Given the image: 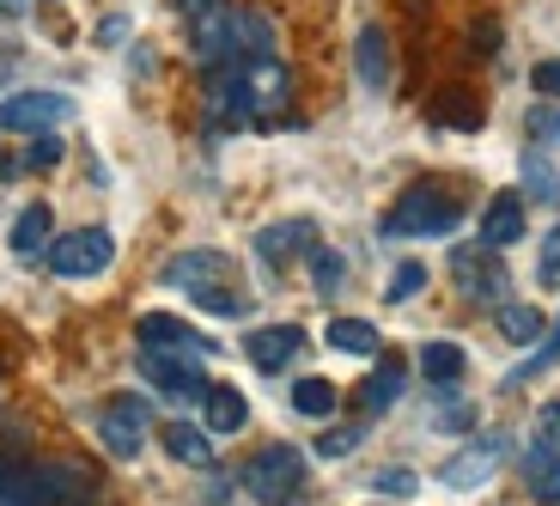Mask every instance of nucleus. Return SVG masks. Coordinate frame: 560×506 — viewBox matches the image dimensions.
<instances>
[{"label":"nucleus","mask_w":560,"mask_h":506,"mask_svg":"<svg viewBox=\"0 0 560 506\" xmlns=\"http://www.w3.org/2000/svg\"><path fill=\"white\" fill-rule=\"evenodd\" d=\"M463 226V202L439 183H415L390 214H384V239H445Z\"/></svg>","instance_id":"nucleus-1"},{"label":"nucleus","mask_w":560,"mask_h":506,"mask_svg":"<svg viewBox=\"0 0 560 506\" xmlns=\"http://www.w3.org/2000/svg\"><path fill=\"white\" fill-rule=\"evenodd\" d=\"M299 488H305V451L299 446H262L244 464V494L262 506H299Z\"/></svg>","instance_id":"nucleus-2"},{"label":"nucleus","mask_w":560,"mask_h":506,"mask_svg":"<svg viewBox=\"0 0 560 506\" xmlns=\"http://www.w3.org/2000/svg\"><path fill=\"white\" fill-rule=\"evenodd\" d=\"M451 281L469 306H505L512 294V275H505V256L488 251V244H457L451 251Z\"/></svg>","instance_id":"nucleus-3"},{"label":"nucleus","mask_w":560,"mask_h":506,"mask_svg":"<svg viewBox=\"0 0 560 506\" xmlns=\"http://www.w3.org/2000/svg\"><path fill=\"white\" fill-rule=\"evenodd\" d=\"M110 263H116V239L104 226H80L68 239H49V268H56L61 281H92Z\"/></svg>","instance_id":"nucleus-4"},{"label":"nucleus","mask_w":560,"mask_h":506,"mask_svg":"<svg viewBox=\"0 0 560 506\" xmlns=\"http://www.w3.org/2000/svg\"><path fill=\"white\" fill-rule=\"evenodd\" d=\"M140 379L159 396H171V403H201L213 391L196 354H165V348H140Z\"/></svg>","instance_id":"nucleus-5"},{"label":"nucleus","mask_w":560,"mask_h":506,"mask_svg":"<svg viewBox=\"0 0 560 506\" xmlns=\"http://www.w3.org/2000/svg\"><path fill=\"white\" fill-rule=\"evenodd\" d=\"M147 434H153V409H147V396H116V403L98 409V439H104V451H110L116 464L140 458Z\"/></svg>","instance_id":"nucleus-6"},{"label":"nucleus","mask_w":560,"mask_h":506,"mask_svg":"<svg viewBox=\"0 0 560 506\" xmlns=\"http://www.w3.org/2000/svg\"><path fill=\"white\" fill-rule=\"evenodd\" d=\"M232 7H238V0H183L189 43H196V61H201V68H220V61H232Z\"/></svg>","instance_id":"nucleus-7"},{"label":"nucleus","mask_w":560,"mask_h":506,"mask_svg":"<svg viewBox=\"0 0 560 506\" xmlns=\"http://www.w3.org/2000/svg\"><path fill=\"white\" fill-rule=\"evenodd\" d=\"M68 116L73 99H61V92H13V99H0V135H49Z\"/></svg>","instance_id":"nucleus-8"},{"label":"nucleus","mask_w":560,"mask_h":506,"mask_svg":"<svg viewBox=\"0 0 560 506\" xmlns=\"http://www.w3.org/2000/svg\"><path fill=\"white\" fill-rule=\"evenodd\" d=\"M505 458H512V439H505V434H481V439H469L457 458L439 464V482H445V488H481Z\"/></svg>","instance_id":"nucleus-9"},{"label":"nucleus","mask_w":560,"mask_h":506,"mask_svg":"<svg viewBox=\"0 0 560 506\" xmlns=\"http://www.w3.org/2000/svg\"><path fill=\"white\" fill-rule=\"evenodd\" d=\"M135 336H140V348H165V354H196V360H208L220 342H208L201 330H189L183 318H171V311H147L135 324Z\"/></svg>","instance_id":"nucleus-10"},{"label":"nucleus","mask_w":560,"mask_h":506,"mask_svg":"<svg viewBox=\"0 0 560 506\" xmlns=\"http://www.w3.org/2000/svg\"><path fill=\"white\" fill-rule=\"evenodd\" d=\"M299 251H317V232H311V220H280V226H262L256 232V263L268 268V275H280V268L293 263Z\"/></svg>","instance_id":"nucleus-11"},{"label":"nucleus","mask_w":560,"mask_h":506,"mask_svg":"<svg viewBox=\"0 0 560 506\" xmlns=\"http://www.w3.org/2000/svg\"><path fill=\"white\" fill-rule=\"evenodd\" d=\"M299 348H305V330L299 324H262V330H250V342H244V354H250L256 372H287Z\"/></svg>","instance_id":"nucleus-12"},{"label":"nucleus","mask_w":560,"mask_h":506,"mask_svg":"<svg viewBox=\"0 0 560 506\" xmlns=\"http://www.w3.org/2000/svg\"><path fill=\"white\" fill-rule=\"evenodd\" d=\"M524 239V196L518 189H505V196H493L488 208H481V239L476 244H488V251H512V244Z\"/></svg>","instance_id":"nucleus-13"},{"label":"nucleus","mask_w":560,"mask_h":506,"mask_svg":"<svg viewBox=\"0 0 560 506\" xmlns=\"http://www.w3.org/2000/svg\"><path fill=\"white\" fill-rule=\"evenodd\" d=\"M225 275H232V256H220V251H183L165 263L171 287H220Z\"/></svg>","instance_id":"nucleus-14"},{"label":"nucleus","mask_w":560,"mask_h":506,"mask_svg":"<svg viewBox=\"0 0 560 506\" xmlns=\"http://www.w3.org/2000/svg\"><path fill=\"white\" fill-rule=\"evenodd\" d=\"M524 482H530L536 501L560 506V446L555 439H536V446L524 451Z\"/></svg>","instance_id":"nucleus-15"},{"label":"nucleus","mask_w":560,"mask_h":506,"mask_svg":"<svg viewBox=\"0 0 560 506\" xmlns=\"http://www.w3.org/2000/svg\"><path fill=\"white\" fill-rule=\"evenodd\" d=\"M201 415H208V434H238V427L250 422V403H244V391H232V384H213V391L201 396Z\"/></svg>","instance_id":"nucleus-16"},{"label":"nucleus","mask_w":560,"mask_h":506,"mask_svg":"<svg viewBox=\"0 0 560 506\" xmlns=\"http://www.w3.org/2000/svg\"><path fill=\"white\" fill-rule=\"evenodd\" d=\"M493 324H500V336L512 342V348H530V342L548 336L542 311H536V306H512V299H505V306H493Z\"/></svg>","instance_id":"nucleus-17"},{"label":"nucleus","mask_w":560,"mask_h":506,"mask_svg":"<svg viewBox=\"0 0 560 506\" xmlns=\"http://www.w3.org/2000/svg\"><path fill=\"white\" fill-rule=\"evenodd\" d=\"M353 61H360V80L372 85V92H384V85H390V49H384V31H378V25L360 31V49H353Z\"/></svg>","instance_id":"nucleus-18"},{"label":"nucleus","mask_w":560,"mask_h":506,"mask_svg":"<svg viewBox=\"0 0 560 506\" xmlns=\"http://www.w3.org/2000/svg\"><path fill=\"white\" fill-rule=\"evenodd\" d=\"M165 451L177 458V464H196V470L213 464V439L201 434L196 422H171V427H165Z\"/></svg>","instance_id":"nucleus-19"},{"label":"nucleus","mask_w":560,"mask_h":506,"mask_svg":"<svg viewBox=\"0 0 560 506\" xmlns=\"http://www.w3.org/2000/svg\"><path fill=\"white\" fill-rule=\"evenodd\" d=\"M402 379H408V366L396 360V354H390V360H378V372L360 384V391H365V409H372V415H384V409L402 396Z\"/></svg>","instance_id":"nucleus-20"},{"label":"nucleus","mask_w":560,"mask_h":506,"mask_svg":"<svg viewBox=\"0 0 560 506\" xmlns=\"http://www.w3.org/2000/svg\"><path fill=\"white\" fill-rule=\"evenodd\" d=\"M49 232H56V220H49V208H43V202H31V208L13 220V251H19V256H37V251H49Z\"/></svg>","instance_id":"nucleus-21"},{"label":"nucleus","mask_w":560,"mask_h":506,"mask_svg":"<svg viewBox=\"0 0 560 506\" xmlns=\"http://www.w3.org/2000/svg\"><path fill=\"white\" fill-rule=\"evenodd\" d=\"M329 348L336 354H378V330L365 324V318H329Z\"/></svg>","instance_id":"nucleus-22"},{"label":"nucleus","mask_w":560,"mask_h":506,"mask_svg":"<svg viewBox=\"0 0 560 506\" xmlns=\"http://www.w3.org/2000/svg\"><path fill=\"white\" fill-rule=\"evenodd\" d=\"M463 366H469V360H463L457 342H427V348H420V372H427L433 384H457Z\"/></svg>","instance_id":"nucleus-23"},{"label":"nucleus","mask_w":560,"mask_h":506,"mask_svg":"<svg viewBox=\"0 0 560 506\" xmlns=\"http://www.w3.org/2000/svg\"><path fill=\"white\" fill-rule=\"evenodd\" d=\"M524 189H530L536 202H548V208L560 202V177H555V165H548L542 147H524Z\"/></svg>","instance_id":"nucleus-24"},{"label":"nucleus","mask_w":560,"mask_h":506,"mask_svg":"<svg viewBox=\"0 0 560 506\" xmlns=\"http://www.w3.org/2000/svg\"><path fill=\"white\" fill-rule=\"evenodd\" d=\"M293 409L311 415V422H329V415H336V384L329 379H299L293 384Z\"/></svg>","instance_id":"nucleus-25"},{"label":"nucleus","mask_w":560,"mask_h":506,"mask_svg":"<svg viewBox=\"0 0 560 506\" xmlns=\"http://www.w3.org/2000/svg\"><path fill=\"white\" fill-rule=\"evenodd\" d=\"M548 366H560V318H555V330L542 336V348H536L530 360H524V366H518V372H512L505 384H530V379H542Z\"/></svg>","instance_id":"nucleus-26"},{"label":"nucleus","mask_w":560,"mask_h":506,"mask_svg":"<svg viewBox=\"0 0 560 506\" xmlns=\"http://www.w3.org/2000/svg\"><path fill=\"white\" fill-rule=\"evenodd\" d=\"M189 299H196L201 311H213V318H244V311H250V299L232 294V287H189Z\"/></svg>","instance_id":"nucleus-27"},{"label":"nucleus","mask_w":560,"mask_h":506,"mask_svg":"<svg viewBox=\"0 0 560 506\" xmlns=\"http://www.w3.org/2000/svg\"><path fill=\"white\" fill-rule=\"evenodd\" d=\"M341 275H348V263L336 251H311V281H317V294H336Z\"/></svg>","instance_id":"nucleus-28"},{"label":"nucleus","mask_w":560,"mask_h":506,"mask_svg":"<svg viewBox=\"0 0 560 506\" xmlns=\"http://www.w3.org/2000/svg\"><path fill=\"white\" fill-rule=\"evenodd\" d=\"M420 287H427V268H420V263H402V268L390 275V294H384V299H390V306H402V299L420 294Z\"/></svg>","instance_id":"nucleus-29"},{"label":"nucleus","mask_w":560,"mask_h":506,"mask_svg":"<svg viewBox=\"0 0 560 506\" xmlns=\"http://www.w3.org/2000/svg\"><path fill=\"white\" fill-rule=\"evenodd\" d=\"M372 488H378L384 501H408V494L420 488V476H415V470H378V482H372Z\"/></svg>","instance_id":"nucleus-30"},{"label":"nucleus","mask_w":560,"mask_h":506,"mask_svg":"<svg viewBox=\"0 0 560 506\" xmlns=\"http://www.w3.org/2000/svg\"><path fill=\"white\" fill-rule=\"evenodd\" d=\"M536 275H542V287H560V220L548 226V239H542V263H536Z\"/></svg>","instance_id":"nucleus-31"},{"label":"nucleus","mask_w":560,"mask_h":506,"mask_svg":"<svg viewBox=\"0 0 560 506\" xmlns=\"http://www.w3.org/2000/svg\"><path fill=\"white\" fill-rule=\"evenodd\" d=\"M353 446H360V427H329V434L317 439V458H348Z\"/></svg>","instance_id":"nucleus-32"},{"label":"nucleus","mask_w":560,"mask_h":506,"mask_svg":"<svg viewBox=\"0 0 560 506\" xmlns=\"http://www.w3.org/2000/svg\"><path fill=\"white\" fill-rule=\"evenodd\" d=\"M56 159H61V141H56V135H37V147L25 153V165L43 171V165H56Z\"/></svg>","instance_id":"nucleus-33"},{"label":"nucleus","mask_w":560,"mask_h":506,"mask_svg":"<svg viewBox=\"0 0 560 506\" xmlns=\"http://www.w3.org/2000/svg\"><path fill=\"white\" fill-rule=\"evenodd\" d=\"M530 80H536V92H560V61H542Z\"/></svg>","instance_id":"nucleus-34"},{"label":"nucleus","mask_w":560,"mask_h":506,"mask_svg":"<svg viewBox=\"0 0 560 506\" xmlns=\"http://www.w3.org/2000/svg\"><path fill=\"white\" fill-rule=\"evenodd\" d=\"M536 427H542V434L560 446V403H542V415H536Z\"/></svg>","instance_id":"nucleus-35"},{"label":"nucleus","mask_w":560,"mask_h":506,"mask_svg":"<svg viewBox=\"0 0 560 506\" xmlns=\"http://www.w3.org/2000/svg\"><path fill=\"white\" fill-rule=\"evenodd\" d=\"M536 128H555L560 135V111H536Z\"/></svg>","instance_id":"nucleus-36"},{"label":"nucleus","mask_w":560,"mask_h":506,"mask_svg":"<svg viewBox=\"0 0 560 506\" xmlns=\"http://www.w3.org/2000/svg\"><path fill=\"white\" fill-rule=\"evenodd\" d=\"M25 13V0H0V19H19Z\"/></svg>","instance_id":"nucleus-37"},{"label":"nucleus","mask_w":560,"mask_h":506,"mask_svg":"<svg viewBox=\"0 0 560 506\" xmlns=\"http://www.w3.org/2000/svg\"><path fill=\"white\" fill-rule=\"evenodd\" d=\"M7 73H13V49H0V80H7Z\"/></svg>","instance_id":"nucleus-38"}]
</instances>
